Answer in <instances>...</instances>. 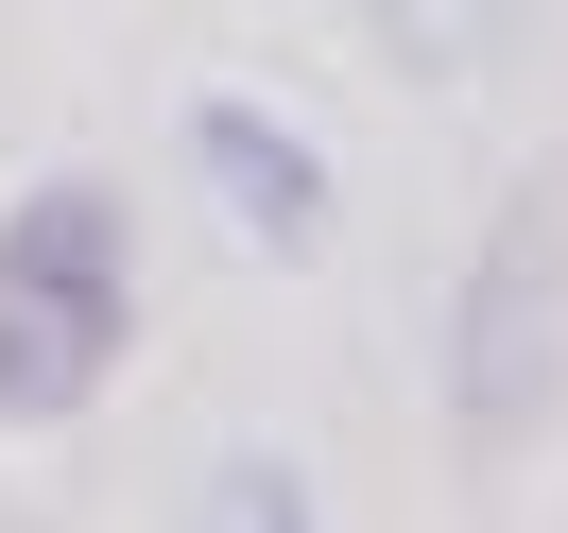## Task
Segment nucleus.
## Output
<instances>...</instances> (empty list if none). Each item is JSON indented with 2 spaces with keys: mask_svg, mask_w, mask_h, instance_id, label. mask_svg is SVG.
Listing matches in <instances>:
<instances>
[{
  "mask_svg": "<svg viewBox=\"0 0 568 533\" xmlns=\"http://www.w3.org/2000/svg\"><path fill=\"white\" fill-rule=\"evenodd\" d=\"M568 396V189H499V224L465 242L448 276V448L465 464H517Z\"/></svg>",
  "mask_w": 568,
  "mask_h": 533,
  "instance_id": "1",
  "label": "nucleus"
},
{
  "mask_svg": "<svg viewBox=\"0 0 568 533\" xmlns=\"http://www.w3.org/2000/svg\"><path fill=\"white\" fill-rule=\"evenodd\" d=\"M190 189H207L258 258H327V224H345L327 139H311V121H276V104H242V86H207V104H190Z\"/></svg>",
  "mask_w": 568,
  "mask_h": 533,
  "instance_id": "2",
  "label": "nucleus"
},
{
  "mask_svg": "<svg viewBox=\"0 0 568 533\" xmlns=\"http://www.w3.org/2000/svg\"><path fill=\"white\" fill-rule=\"evenodd\" d=\"M121 293H18L0 276V430H70V413H104V379H121Z\"/></svg>",
  "mask_w": 568,
  "mask_h": 533,
  "instance_id": "3",
  "label": "nucleus"
},
{
  "mask_svg": "<svg viewBox=\"0 0 568 533\" xmlns=\"http://www.w3.org/2000/svg\"><path fill=\"white\" fill-rule=\"evenodd\" d=\"M0 276L18 293H121V310H139V207H121L104 173H36L0 207Z\"/></svg>",
  "mask_w": 568,
  "mask_h": 533,
  "instance_id": "4",
  "label": "nucleus"
},
{
  "mask_svg": "<svg viewBox=\"0 0 568 533\" xmlns=\"http://www.w3.org/2000/svg\"><path fill=\"white\" fill-rule=\"evenodd\" d=\"M362 18H379V35L414 52L430 86H483V70H499V35H517V0H362Z\"/></svg>",
  "mask_w": 568,
  "mask_h": 533,
  "instance_id": "5",
  "label": "nucleus"
},
{
  "mask_svg": "<svg viewBox=\"0 0 568 533\" xmlns=\"http://www.w3.org/2000/svg\"><path fill=\"white\" fill-rule=\"evenodd\" d=\"M190 516H224V533H258V516L311 533V464H293V448H207V464H190Z\"/></svg>",
  "mask_w": 568,
  "mask_h": 533,
  "instance_id": "6",
  "label": "nucleus"
}]
</instances>
